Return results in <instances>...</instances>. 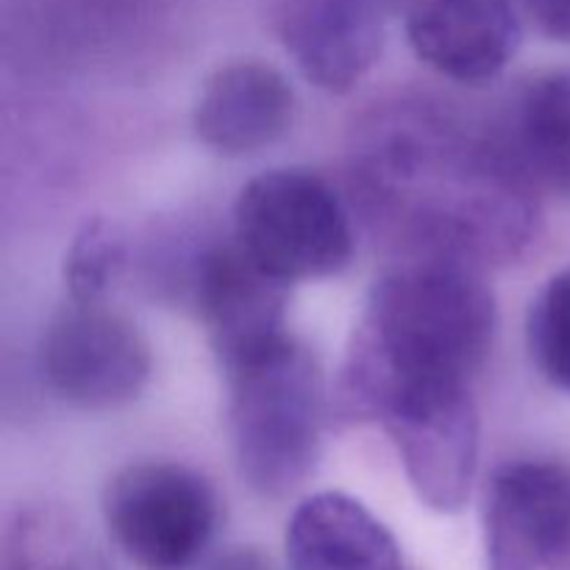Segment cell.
<instances>
[{"label": "cell", "mask_w": 570, "mask_h": 570, "mask_svg": "<svg viewBox=\"0 0 570 570\" xmlns=\"http://www.w3.org/2000/svg\"><path fill=\"white\" fill-rule=\"evenodd\" d=\"M543 37L570 45V0H512Z\"/></svg>", "instance_id": "cell-18"}, {"label": "cell", "mask_w": 570, "mask_h": 570, "mask_svg": "<svg viewBox=\"0 0 570 570\" xmlns=\"http://www.w3.org/2000/svg\"><path fill=\"white\" fill-rule=\"evenodd\" d=\"M488 570H570V468L518 460L484 499Z\"/></svg>", "instance_id": "cell-8"}, {"label": "cell", "mask_w": 570, "mask_h": 570, "mask_svg": "<svg viewBox=\"0 0 570 570\" xmlns=\"http://www.w3.org/2000/svg\"><path fill=\"white\" fill-rule=\"evenodd\" d=\"M45 384L87 412L131 404L150 379V348L126 317L104 304H72L50 321L39 351Z\"/></svg>", "instance_id": "cell-7"}, {"label": "cell", "mask_w": 570, "mask_h": 570, "mask_svg": "<svg viewBox=\"0 0 570 570\" xmlns=\"http://www.w3.org/2000/svg\"><path fill=\"white\" fill-rule=\"evenodd\" d=\"M495 340L493 289L476 265L417 256L384 273L332 395V412L351 423L376 390L395 382H471Z\"/></svg>", "instance_id": "cell-2"}, {"label": "cell", "mask_w": 570, "mask_h": 570, "mask_svg": "<svg viewBox=\"0 0 570 570\" xmlns=\"http://www.w3.org/2000/svg\"><path fill=\"white\" fill-rule=\"evenodd\" d=\"M387 20L390 0H284L278 31L315 87L343 95L382 56Z\"/></svg>", "instance_id": "cell-11"}, {"label": "cell", "mask_w": 570, "mask_h": 570, "mask_svg": "<svg viewBox=\"0 0 570 570\" xmlns=\"http://www.w3.org/2000/svg\"><path fill=\"white\" fill-rule=\"evenodd\" d=\"M295 111V89L282 70L265 61H234L200 89L193 122L206 148L243 159L282 142Z\"/></svg>", "instance_id": "cell-12"}, {"label": "cell", "mask_w": 570, "mask_h": 570, "mask_svg": "<svg viewBox=\"0 0 570 570\" xmlns=\"http://www.w3.org/2000/svg\"><path fill=\"white\" fill-rule=\"evenodd\" d=\"M237 471L254 493L284 499L321 456L326 393L317 362L293 334L220 365Z\"/></svg>", "instance_id": "cell-3"}, {"label": "cell", "mask_w": 570, "mask_h": 570, "mask_svg": "<svg viewBox=\"0 0 570 570\" xmlns=\"http://www.w3.org/2000/svg\"><path fill=\"white\" fill-rule=\"evenodd\" d=\"M100 510L111 543L139 570H193L220 527L215 488L178 462L122 468Z\"/></svg>", "instance_id": "cell-6"}, {"label": "cell", "mask_w": 570, "mask_h": 570, "mask_svg": "<svg viewBox=\"0 0 570 570\" xmlns=\"http://www.w3.org/2000/svg\"><path fill=\"white\" fill-rule=\"evenodd\" d=\"M365 159L373 209L421 256L510 259L534 237L532 178L504 139H479L432 111L382 122Z\"/></svg>", "instance_id": "cell-1"}, {"label": "cell", "mask_w": 570, "mask_h": 570, "mask_svg": "<svg viewBox=\"0 0 570 570\" xmlns=\"http://www.w3.org/2000/svg\"><path fill=\"white\" fill-rule=\"evenodd\" d=\"M289 570H404L395 534L345 493H315L289 515Z\"/></svg>", "instance_id": "cell-13"}, {"label": "cell", "mask_w": 570, "mask_h": 570, "mask_svg": "<svg viewBox=\"0 0 570 570\" xmlns=\"http://www.w3.org/2000/svg\"><path fill=\"white\" fill-rule=\"evenodd\" d=\"M206 570H276L273 562L262 554L259 549H250V546H239V549L223 551L220 557L206 566Z\"/></svg>", "instance_id": "cell-19"}, {"label": "cell", "mask_w": 570, "mask_h": 570, "mask_svg": "<svg viewBox=\"0 0 570 570\" xmlns=\"http://www.w3.org/2000/svg\"><path fill=\"white\" fill-rule=\"evenodd\" d=\"M527 340L540 376L570 393V267L551 276L532 301Z\"/></svg>", "instance_id": "cell-17"}, {"label": "cell", "mask_w": 570, "mask_h": 570, "mask_svg": "<svg viewBox=\"0 0 570 570\" xmlns=\"http://www.w3.org/2000/svg\"><path fill=\"white\" fill-rule=\"evenodd\" d=\"M187 289L220 365L287 334L289 284L256 265L234 237L193 254Z\"/></svg>", "instance_id": "cell-9"}, {"label": "cell", "mask_w": 570, "mask_h": 570, "mask_svg": "<svg viewBox=\"0 0 570 570\" xmlns=\"http://www.w3.org/2000/svg\"><path fill=\"white\" fill-rule=\"evenodd\" d=\"M0 570H111L81 523L56 507H28L3 532Z\"/></svg>", "instance_id": "cell-15"}, {"label": "cell", "mask_w": 570, "mask_h": 570, "mask_svg": "<svg viewBox=\"0 0 570 570\" xmlns=\"http://www.w3.org/2000/svg\"><path fill=\"white\" fill-rule=\"evenodd\" d=\"M512 0H412L406 39L423 65L465 87L499 78L521 48Z\"/></svg>", "instance_id": "cell-10"}, {"label": "cell", "mask_w": 570, "mask_h": 570, "mask_svg": "<svg viewBox=\"0 0 570 570\" xmlns=\"http://www.w3.org/2000/svg\"><path fill=\"white\" fill-rule=\"evenodd\" d=\"M379 423L417 499L456 515L479 471V412L471 382H395L362 404L354 423Z\"/></svg>", "instance_id": "cell-5"}, {"label": "cell", "mask_w": 570, "mask_h": 570, "mask_svg": "<svg viewBox=\"0 0 570 570\" xmlns=\"http://www.w3.org/2000/svg\"><path fill=\"white\" fill-rule=\"evenodd\" d=\"M504 145L534 184L570 198V67L523 83L507 117Z\"/></svg>", "instance_id": "cell-14"}, {"label": "cell", "mask_w": 570, "mask_h": 570, "mask_svg": "<svg viewBox=\"0 0 570 570\" xmlns=\"http://www.w3.org/2000/svg\"><path fill=\"white\" fill-rule=\"evenodd\" d=\"M126 267V237L106 217H92L72 237L65 259V284L72 304H104Z\"/></svg>", "instance_id": "cell-16"}, {"label": "cell", "mask_w": 570, "mask_h": 570, "mask_svg": "<svg viewBox=\"0 0 570 570\" xmlns=\"http://www.w3.org/2000/svg\"><path fill=\"white\" fill-rule=\"evenodd\" d=\"M232 237L284 284L337 276L356 248L354 220L337 189L298 167L267 170L239 189Z\"/></svg>", "instance_id": "cell-4"}]
</instances>
